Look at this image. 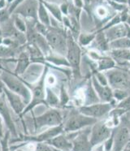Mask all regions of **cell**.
Here are the masks:
<instances>
[{"instance_id":"1","label":"cell","mask_w":130,"mask_h":151,"mask_svg":"<svg viewBox=\"0 0 130 151\" xmlns=\"http://www.w3.org/2000/svg\"><path fill=\"white\" fill-rule=\"evenodd\" d=\"M0 77L5 87L12 92L20 96L26 105L29 104L32 97L31 91L28 86L20 78V76L15 75L13 72L0 67Z\"/></svg>"},{"instance_id":"2","label":"cell","mask_w":130,"mask_h":151,"mask_svg":"<svg viewBox=\"0 0 130 151\" xmlns=\"http://www.w3.org/2000/svg\"><path fill=\"white\" fill-rule=\"evenodd\" d=\"M47 73H48V67H47V65H45V70H44V72L42 73V76L40 77V79L37 82L33 83V84H29V83H26L23 81L28 86L29 89H30L32 97H31V100H30L29 103L26 106L25 109V111H24L22 115H21V118L24 117L27 113L32 111L37 106H46V103L45 101V97L46 88V77Z\"/></svg>"},{"instance_id":"3","label":"cell","mask_w":130,"mask_h":151,"mask_svg":"<svg viewBox=\"0 0 130 151\" xmlns=\"http://www.w3.org/2000/svg\"><path fill=\"white\" fill-rule=\"evenodd\" d=\"M64 119L61 112L56 108L49 109L43 114L32 118V124L36 133L42 128H52L63 124Z\"/></svg>"},{"instance_id":"4","label":"cell","mask_w":130,"mask_h":151,"mask_svg":"<svg viewBox=\"0 0 130 151\" xmlns=\"http://www.w3.org/2000/svg\"><path fill=\"white\" fill-rule=\"evenodd\" d=\"M45 37L51 50L66 56L67 53V34L60 29L55 26H49Z\"/></svg>"},{"instance_id":"5","label":"cell","mask_w":130,"mask_h":151,"mask_svg":"<svg viewBox=\"0 0 130 151\" xmlns=\"http://www.w3.org/2000/svg\"><path fill=\"white\" fill-rule=\"evenodd\" d=\"M97 122V119L81 114V112L69 115L64 122H63V128L64 133H70L81 131L82 129L91 127Z\"/></svg>"},{"instance_id":"6","label":"cell","mask_w":130,"mask_h":151,"mask_svg":"<svg viewBox=\"0 0 130 151\" xmlns=\"http://www.w3.org/2000/svg\"><path fill=\"white\" fill-rule=\"evenodd\" d=\"M61 133H64L63 124L58 125L56 127L49 128L46 131L42 132L40 133H36L33 135H20L19 139H16V140L22 141V142H34V143L45 142L46 143L47 141Z\"/></svg>"},{"instance_id":"7","label":"cell","mask_w":130,"mask_h":151,"mask_svg":"<svg viewBox=\"0 0 130 151\" xmlns=\"http://www.w3.org/2000/svg\"><path fill=\"white\" fill-rule=\"evenodd\" d=\"M75 135L72 133H66L72 142V151H91L93 146L90 141V127L82 129L81 131L75 132Z\"/></svg>"},{"instance_id":"8","label":"cell","mask_w":130,"mask_h":151,"mask_svg":"<svg viewBox=\"0 0 130 151\" xmlns=\"http://www.w3.org/2000/svg\"><path fill=\"white\" fill-rule=\"evenodd\" d=\"M66 59L68 60L70 68H72L74 73H77L80 69L81 63V50L72 37V33L67 34V53Z\"/></svg>"},{"instance_id":"9","label":"cell","mask_w":130,"mask_h":151,"mask_svg":"<svg viewBox=\"0 0 130 151\" xmlns=\"http://www.w3.org/2000/svg\"><path fill=\"white\" fill-rule=\"evenodd\" d=\"M112 128L107 127L105 122H96L90 127V141L94 147L98 145L103 144L112 134Z\"/></svg>"},{"instance_id":"10","label":"cell","mask_w":130,"mask_h":151,"mask_svg":"<svg viewBox=\"0 0 130 151\" xmlns=\"http://www.w3.org/2000/svg\"><path fill=\"white\" fill-rule=\"evenodd\" d=\"M38 0H25L22 4L16 7L12 15H18L25 20L38 21Z\"/></svg>"},{"instance_id":"11","label":"cell","mask_w":130,"mask_h":151,"mask_svg":"<svg viewBox=\"0 0 130 151\" xmlns=\"http://www.w3.org/2000/svg\"><path fill=\"white\" fill-rule=\"evenodd\" d=\"M0 116L3 118L4 124L6 125L7 130L10 132L11 135H14L16 137H18L15 123L13 121L12 116L10 111L8 102L3 93H0Z\"/></svg>"},{"instance_id":"12","label":"cell","mask_w":130,"mask_h":151,"mask_svg":"<svg viewBox=\"0 0 130 151\" xmlns=\"http://www.w3.org/2000/svg\"><path fill=\"white\" fill-rule=\"evenodd\" d=\"M110 111L111 106L109 103H95L79 108V112H81V114L96 119L103 118Z\"/></svg>"},{"instance_id":"13","label":"cell","mask_w":130,"mask_h":151,"mask_svg":"<svg viewBox=\"0 0 130 151\" xmlns=\"http://www.w3.org/2000/svg\"><path fill=\"white\" fill-rule=\"evenodd\" d=\"M108 83L114 89H124L129 85L128 76L122 71L111 68L106 72Z\"/></svg>"},{"instance_id":"14","label":"cell","mask_w":130,"mask_h":151,"mask_svg":"<svg viewBox=\"0 0 130 151\" xmlns=\"http://www.w3.org/2000/svg\"><path fill=\"white\" fill-rule=\"evenodd\" d=\"M3 93L6 96L8 104L12 107L13 111L15 112V114L19 115L20 117L21 118V115H22L23 112H24L26 106H27L22 98L18 94L12 92L11 90H9L5 86L3 88Z\"/></svg>"},{"instance_id":"15","label":"cell","mask_w":130,"mask_h":151,"mask_svg":"<svg viewBox=\"0 0 130 151\" xmlns=\"http://www.w3.org/2000/svg\"><path fill=\"white\" fill-rule=\"evenodd\" d=\"M114 140L113 151H123L124 148L130 141V132L127 126L120 127L112 132Z\"/></svg>"},{"instance_id":"16","label":"cell","mask_w":130,"mask_h":151,"mask_svg":"<svg viewBox=\"0 0 130 151\" xmlns=\"http://www.w3.org/2000/svg\"><path fill=\"white\" fill-rule=\"evenodd\" d=\"M44 70H45V64L32 63L20 77L25 82L33 84L40 79Z\"/></svg>"},{"instance_id":"17","label":"cell","mask_w":130,"mask_h":151,"mask_svg":"<svg viewBox=\"0 0 130 151\" xmlns=\"http://www.w3.org/2000/svg\"><path fill=\"white\" fill-rule=\"evenodd\" d=\"M16 68L13 73L16 76H21L29 68V65L32 63L30 55L29 52L27 51V50L24 49L20 51L16 58Z\"/></svg>"},{"instance_id":"18","label":"cell","mask_w":130,"mask_h":151,"mask_svg":"<svg viewBox=\"0 0 130 151\" xmlns=\"http://www.w3.org/2000/svg\"><path fill=\"white\" fill-rule=\"evenodd\" d=\"M46 143L58 150L72 151V142L66 134L61 133L47 141Z\"/></svg>"},{"instance_id":"19","label":"cell","mask_w":130,"mask_h":151,"mask_svg":"<svg viewBox=\"0 0 130 151\" xmlns=\"http://www.w3.org/2000/svg\"><path fill=\"white\" fill-rule=\"evenodd\" d=\"M107 41L112 42L115 40L122 38L127 37V26L126 24H118L116 25L110 27L104 33Z\"/></svg>"},{"instance_id":"20","label":"cell","mask_w":130,"mask_h":151,"mask_svg":"<svg viewBox=\"0 0 130 151\" xmlns=\"http://www.w3.org/2000/svg\"><path fill=\"white\" fill-rule=\"evenodd\" d=\"M93 86H94V88L97 93V94H98L99 98L103 101L109 102L111 100L112 97H113V93L111 91V89L110 87H108L107 86H104L100 85L96 78L93 79Z\"/></svg>"},{"instance_id":"21","label":"cell","mask_w":130,"mask_h":151,"mask_svg":"<svg viewBox=\"0 0 130 151\" xmlns=\"http://www.w3.org/2000/svg\"><path fill=\"white\" fill-rule=\"evenodd\" d=\"M19 49H13L1 44L0 45V62H16V55Z\"/></svg>"},{"instance_id":"22","label":"cell","mask_w":130,"mask_h":151,"mask_svg":"<svg viewBox=\"0 0 130 151\" xmlns=\"http://www.w3.org/2000/svg\"><path fill=\"white\" fill-rule=\"evenodd\" d=\"M44 59H45L44 64L52 63L56 66H65V67L70 68V65H69L66 57L62 55H59L58 53L54 52V51H51L48 55L45 56Z\"/></svg>"},{"instance_id":"23","label":"cell","mask_w":130,"mask_h":151,"mask_svg":"<svg viewBox=\"0 0 130 151\" xmlns=\"http://www.w3.org/2000/svg\"><path fill=\"white\" fill-rule=\"evenodd\" d=\"M39 1L44 5V7L46 8V10L48 11L49 13L53 16L54 19H55L58 22L62 24V19H63L64 16H63L61 10H60V7L56 4L51 3V2L46 1V0H39Z\"/></svg>"},{"instance_id":"24","label":"cell","mask_w":130,"mask_h":151,"mask_svg":"<svg viewBox=\"0 0 130 151\" xmlns=\"http://www.w3.org/2000/svg\"><path fill=\"white\" fill-rule=\"evenodd\" d=\"M38 21L46 26L49 27L51 25V20L48 11L46 10V8L40 1H39V7L38 10Z\"/></svg>"},{"instance_id":"25","label":"cell","mask_w":130,"mask_h":151,"mask_svg":"<svg viewBox=\"0 0 130 151\" xmlns=\"http://www.w3.org/2000/svg\"><path fill=\"white\" fill-rule=\"evenodd\" d=\"M45 101L46 103V106H51L53 108H57L59 106V99L51 88L47 87L46 88V97Z\"/></svg>"},{"instance_id":"26","label":"cell","mask_w":130,"mask_h":151,"mask_svg":"<svg viewBox=\"0 0 130 151\" xmlns=\"http://www.w3.org/2000/svg\"><path fill=\"white\" fill-rule=\"evenodd\" d=\"M109 47H110L112 50L130 49V38L125 37L112 41L109 44Z\"/></svg>"},{"instance_id":"27","label":"cell","mask_w":130,"mask_h":151,"mask_svg":"<svg viewBox=\"0 0 130 151\" xmlns=\"http://www.w3.org/2000/svg\"><path fill=\"white\" fill-rule=\"evenodd\" d=\"M12 18L13 24H14V26H15L16 29L23 33H26L27 24H26L25 20L23 17L18 16V15H12Z\"/></svg>"},{"instance_id":"28","label":"cell","mask_w":130,"mask_h":151,"mask_svg":"<svg viewBox=\"0 0 130 151\" xmlns=\"http://www.w3.org/2000/svg\"><path fill=\"white\" fill-rule=\"evenodd\" d=\"M114 66H115V62L109 58H103L98 60V70L100 72L110 70L113 68Z\"/></svg>"},{"instance_id":"29","label":"cell","mask_w":130,"mask_h":151,"mask_svg":"<svg viewBox=\"0 0 130 151\" xmlns=\"http://www.w3.org/2000/svg\"><path fill=\"white\" fill-rule=\"evenodd\" d=\"M111 55L118 59L130 61V50L129 49L113 50L111 51Z\"/></svg>"},{"instance_id":"30","label":"cell","mask_w":130,"mask_h":151,"mask_svg":"<svg viewBox=\"0 0 130 151\" xmlns=\"http://www.w3.org/2000/svg\"><path fill=\"white\" fill-rule=\"evenodd\" d=\"M107 39L104 33H98L96 37V42L98 47L102 50H107L109 48V45L107 43Z\"/></svg>"},{"instance_id":"31","label":"cell","mask_w":130,"mask_h":151,"mask_svg":"<svg viewBox=\"0 0 130 151\" xmlns=\"http://www.w3.org/2000/svg\"><path fill=\"white\" fill-rule=\"evenodd\" d=\"M69 101V97L64 86H62L59 89V106H65Z\"/></svg>"},{"instance_id":"32","label":"cell","mask_w":130,"mask_h":151,"mask_svg":"<svg viewBox=\"0 0 130 151\" xmlns=\"http://www.w3.org/2000/svg\"><path fill=\"white\" fill-rule=\"evenodd\" d=\"M94 36L91 34H86V33H82L79 36V43L82 46H87L94 40Z\"/></svg>"},{"instance_id":"33","label":"cell","mask_w":130,"mask_h":151,"mask_svg":"<svg viewBox=\"0 0 130 151\" xmlns=\"http://www.w3.org/2000/svg\"><path fill=\"white\" fill-rule=\"evenodd\" d=\"M113 97L116 100H118V101H122L124 99H126L127 97H128V94H127V93L124 89H116L114 90Z\"/></svg>"},{"instance_id":"34","label":"cell","mask_w":130,"mask_h":151,"mask_svg":"<svg viewBox=\"0 0 130 151\" xmlns=\"http://www.w3.org/2000/svg\"><path fill=\"white\" fill-rule=\"evenodd\" d=\"M11 17H12V15L9 13L7 7L0 10V24L7 21Z\"/></svg>"},{"instance_id":"35","label":"cell","mask_w":130,"mask_h":151,"mask_svg":"<svg viewBox=\"0 0 130 151\" xmlns=\"http://www.w3.org/2000/svg\"><path fill=\"white\" fill-rule=\"evenodd\" d=\"M56 82H57V79H56L55 75L47 73L46 77V86L47 87L51 88V87L56 85Z\"/></svg>"},{"instance_id":"36","label":"cell","mask_w":130,"mask_h":151,"mask_svg":"<svg viewBox=\"0 0 130 151\" xmlns=\"http://www.w3.org/2000/svg\"><path fill=\"white\" fill-rule=\"evenodd\" d=\"M104 151H112L113 150L114 146V140H113V134H111L110 137L107 139V141L104 142L103 144Z\"/></svg>"},{"instance_id":"37","label":"cell","mask_w":130,"mask_h":151,"mask_svg":"<svg viewBox=\"0 0 130 151\" xmlns=\"http://www.w3.org/2000/svg\"><path fill=\"white\" fill-rule=\"evenodd\" d=\"M25 0H13L12 2L11 3V4L8 5V7H7V9H8V12H9V13L12 16L13 12H14V11L16 10V8L19 5L22 4L23 2H24Z\"/></svg>"},{"instance_id":"38","label":"cell","mask_w":130,"mask_h":151,"mask_svg":"<svg viewBox=\"0 0 130 151\" xmlns=\"http://www.w3.org/2000/svg\"><path fill=\"white\" fill-rule=\"evenodd\" d=\"M35 151H54V150L51 145H49L45 142H42V143H37Z\"/></svg>"},{"instance_id":"39","label":"cell","mask_w":130,"mask_h":151,"mask_svg":"<svg viewBox=\"0 0 130 151\" xmlns=\"http://www.w3.org/2000/svg\"><path fill=\"white\" fill-rule=\"evenodd\" d=\"M96 79L98 81V83L102 85V86H107V84H108V81H107V78L106 75H104V73H102V72H99L96 75Z\"/></svg>"},{"instance_id":"40","label":"cell","mask_w":130,"mask_h":151,"mask_svg":"<svg viewBox=\"0 0 130 151\" xmlns=\"http://www.w3.org/2000/svg\"><path fill=\"white\" fill-rule=\"evenodd\" d=\"M119 108H122L125 111H128L130 109V98L127 97L126 99H124L122 101H120V103L118 105Z\"/></svg>"},{"instance_id":"41","label":"cell","mask_w":130,"mask_h":151,"mask_svg":"<svg viewBox=\"0 0 130 151\" xmlns=\"http://www.w3.org/2000/svg\"><path fill=\"white\" fill-rule=\"evenodd\" d=\"M96 12H97L98 16L100 18H104L105 17H107V9L104 7H102V6L98 7L97 9H96Z\"/></svg>"},{"instance_id":"42","label":"cell","mask_w":130,"mask_h":151,"mask_svg":"<svg viewBox=\"0 0 130 151\" xmlns=\"http://www.w3.org/2000/svg\"><path fill=\"white\" fill-rule=\"evenodd\" d=\"M120 21H121V19H120V16L115 17L113 19L111 20V21H110V22L108 23V24L106 26V29H109V28L114 26V25H116L118 24H120Z\"/></svg>"},{"instance_id":"43","label":"cell","mask_w":130,"mask_h":151,"mask_svg":"<svg viewBox=\"0 0 130 151\" xmlns=\"http://www.w3.org/2000/svg\"><path fill=\"white\" fill-rule=\"evenodd\" d=\"M89 56H90L92 59H94V60H99V59H101L99 54H98L96 50H94L89 51Z\"/></svg>"},{"instance_id":"44","label":"cell","mask_w":130,"mask_h":151,"mask_svg":"<svg viewBox=\"0 0 130 151\" xmlns=\"http://www.w3.org/2000/svg\"><path fill=\"white\" fill-rule=\"evenodd\" d=\"M4 134H5V132H4V122H3V118L0 116V140L3 137Z\"/></svg>"},{"instance_id":"45","label":"cell","mask_w":130,"mask_h":151,"mask_svg":"<svg viewBox=\"0 0 130 151\" xmlns=\"http://www.w3.org/2000/svg\"><path fill=\"white\" fill-rule=\"evenodd\" d=\"M110 4L112 5V7L115 8V9H116L117 11H121L123 8H124L122 4H117V3H115L113 1H110Z\"/></svg>"},{"instance_id":"46","label":"cell","mask_w":130,"mask_h":151,"mask_svg":"<svg viewBox=\"0 0 130 151\" xmlns=\"http://www.w3.org/2000/svg\"><path fill=\"white\" fill-rule=\"evenodd\" d=\"M8 7V1L7 0H0V10L4 9Z\"/></svg>"},{"instance_id":"47","label":"cell","mask_w":130,"mask_h":151,"mask_svg":"<svg viewBox=\"0 0 130 151\" xmlns=\"http://www.w3.org/2000/svg\"><path fill=\"white\" fill-rule=\"evenodd\" d=\"M91 151H104L103 145H95L94 147L92 148Z\"/></svg>"},{"instance_id":"48","label":"cell","mask_w":130,"mask_h":151,"mask_svg":"<svg viewBox=\"0 0 130 151\" xmlns=\"http://www.w3.org/2000/svg\"><path fill=\"white\" fill-rule=\"evenodd\" d=\"M73 4L76 7L81 8L83 6V0H73Z\"/></svg>"},{"instance_id":"49","label":"cell","mask_w":130,"mask_h":151,"mask_svg":"<svg viewBox=\"0 0 130 151\" xmlns=\"http://www.w3.org/2000/svg\"><path fill=\"white\" fill-rule=\"evenodd\" d=\"M110 1H113L115 3L120 4H128V0H110Z\"/></svg>"},{"instance_id":"50","label":"cell","mask_w":130,"mask_h":151,"mask_svg":"<svg viewBox=\"0 0 130 151\" xmlns=\"http://www.w3.org/2000/svg\"><path fill=\"white\" fill-rule=\"evenodd\" d=\"M4 84L2 81V80H1V77H0V93H3V88H4Z\"/></svg>"},{"instance_id":"51","label":"cell","mask_w":130,"mask_h":151,"mask_svg":"<svg viewBox=\"0 0 130 151\" xmlns=\"http://www.w3.org/2000/svg\"><path fill=\"white\" fill-rule=\"evenodd\" d=\"M123 151H130V141L126 145V146L124 148Z\"/></svg>"},{"instance_id":"52","label":"cell","mask_w":130,"mask_h":151,"mask_svg":"<svg viewBox=\"0 0 130 151\" xmlns=\"http://www.w3.org/2000/svg\"><path fill=\"white\" fill-rule=\"evenodd\" d=\"M127 23H128V25L130 26V16H128V18H127Z\"/></svg>"},{"instance_id":"53","label":"cell","mask_w":130,"mask_h":151,"mask_svg":"<svg viewBox=\"0 0 130 151\" xmlns=\"http://www.w3.org/2000/svg\"><path fill=\"white\" fill-rule=\"evenodd\" d=\"M14 151H25V150H23L22 148L20 147V148H17V149H16Z\"/></svg>"},{"instance_id":"54","label":"cell","mask_w":130,"mask_h":151,"mask_svg":"<svg viewBox=\"0 0 130 151\" xmlns=\"http://www.w3.org/2000/svg\"><path fill=\"white\" fill-rule=\"evenodd\" d=\"M128 127V128H129V132H130V123H129V126H127Z\"/></svg>"},{"instance_id":"55","label":"cell","mask_w":130,"mask_h":151,"mask_svg":"<svg viewBox=\"0 0 130 151\" xmlns=\"http://www.w3.org/2000/svg\"><path fill=\"white\" fill-rule=\"evenodd\" d=\"M53 150H54V151H60V150H55V149H54V148H53Z\"/></svg>"},{"instance_id":"56","label":"cell","mask_w":130,"mask_h":151,"mask_svg":"<svg viewBox=\"0 0 130 151\" xmlns=\"http://www.w3.org/2000/svg\"><path fill=\"white\" fill-rule=\"evenodd\" d=\"M128 4H129V6H130V0H128Z\"/></svg>"},{"instance_id":"57","label":"cell","mask_w":130,"mask_h":151,"mask_svg":"<svg viewBox=\"0 0 130 151\" xmlns=\"http://www.w3.org/2000/svg\"><path fill=\"white\" fill-rule=\"evenodd\" d=\"M0 151H2L1 150V145H0Z\"/></svg>"},{"instance_id":"58","label":"cell","mask_w":130,"mask_h":151,"mask_svg":"<svg viewBox=\"0 0 130 151\" xmlns=\"http://www.w3.org/2000/svg\"><path fill=\"white\" fill-rule=\"evenodd\" d=\"M129 120H130V116H129Z\"/></svg>"}]
</instances>
